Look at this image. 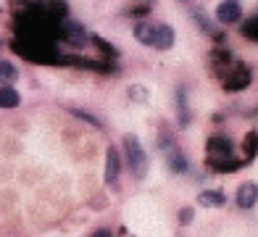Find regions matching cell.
<instances>
[{"label":"cell","instance_id":"6da1fadb","mask_svg":"<svg viewBox=\"0 0 258 237\" xmlns=\"http://www.w3.org/2000/svg\"><path fill=\"white\" fill-rule=\"evenodd\" d=\"M124 153H126V163H129V169H132V174L137 180H143L148 174V156H145V150H143V145H140V140L135 135L124 137Z\"/></svg>","mask_w":258,"mask_h":237},{"label":"cell","instance_id":"7a4b0ae2","mask_svg":"<svg viewBox=\"0 0 258 237\" xmlns=\"http://www.w3.org/2000/svg\"><path fill=\"white\" fill-rule=\"evenodd\" d=\"M216 19L221 24H237L242 19V8L240 3H234V0H224L219 8H216Z\"/></svg>","mask_w":258,"mask_h":237},{"label":"cell","instance_id":"3957f363","mask_svg":"<svg viewBox=\"0 0 258 237\" xmlns=\"http://www.w3.org/2000/svg\"><path fill=\"white\" fill-rule=\"evenodd\" d=\"M119 171H121V158H119V150L111 145L108 153H105V182L116 185V180H119Z\"/></svg>","mask_w":258,"mask_h":237},{"label":"cell","instance_id":"277c9868","mask_svg":"<svg viewBox=\"0 0 258 237\" xmlns=\"http://www.w3.org/2000/svg\"><path fill=\"white\" fill-rule=\"evenodd\" d=\"M237 206L240 208H253L255 203H258V185H253V182H245V185H240L237 187Z\"/></svg>","mask_w":258,"mask_h":237},{"label":"cell","instance_id":"5b68a950","mask_svg":"<svg viewBox=\"0 0 258 237\" xmlns=\"http://www.w3.org/2000/svg\"><path fill=\"white\" fill-rule=\"evenodd\" d=\"M174 45V29L169 24H156V37H153V47L156 50H169Z\"/></svg>","mask_w":258,"mask_h":237},{"label":"cell","instance_id":"8992f818","mask_svg":"<svg viewBox=\"0 0 258 237\" xmlns=\"http://www.w3.org/2000/svg\"><path fill=\"white\" fill-rule=\"evenodd\" d=\"M21 103V95L11 85H0V108H16Z\"/></svg>","mask_w":258,"mask_h":237},{"label":"cell","instance_id":"52a82bcc","mask_svg":"<svg viewBox=\"0 0 258 237\" xmlns=\"http://www.w3.org/2000/svg\"><path fill=\"white\" fill-rule=\"evenodd\" d=\"M198 203L206 206V208H221L224 206V193H219V190H206V193L198 195Z\"/></svg>","mask_w":258,"mask_h":237},{"label":"cell","instance_id":"ba28073f","mask_svg":"<svg viewBox=\"0 0 258 237\" xmlns=\"http://www.w3.org/2000/svg\"><path fill=\"white\" fill-rule=\"evenodd\" d=\"M135 37H137V42H143V45H153V37H156V24L140 21L137 27H135Z\"/></svg>","mask_w":258,"mask_h":237},{"label":"cell","instance_id":"9c48e42d","mask_svg":"<svg viewBox=\"0 0 258 237\" xmlns=\"http://www.w3.org/2000/svg\"><path fill=\"white\" fill-rule=\"evenodd\" d=\"M169 166H171V171H177V174H182V171L190 169V163H187V158L182 156V153H179L177 148H171V150H169Z\"/></svg>","mask_w":258,"mask_h":237},{"label":"cell","instance_id":"30bf717a","mask_svg":"<svg viewBox=\"0 0 258 237\" xmlns=\"http://www.w3.org/2000/svg\"><path fill=\"white\" fill-rule=\"evenodd\" d=\"M19 77V71L16 66L11 64V61H0V85H14Z\"/></svg>","mask_w":258,"mask_h":237},{"label":"cell","instance_id":"8fae6325","mask_svg":"<svg viewBox=\"0 0 258 237\" xmlns=\"http://www.w3.org/2000/svg\"><path fill=\"white\" fill-rule=\"evenodd\" d=\"M245 156H248V161H253L258 156V132L245 135Z\"/></svg>","mask_w":258,"mask_h":237},{"label":"cell","instance_id":"7c38bea8","mask_svg":"<svg viewBox=\"0 0 258 237\" xmlns=\"http://www.w3.org/2000/svg\"><path fill=\"white\" fill-rule=\"evenodd\" d=\"M63 29H66V37H69V40H74V42H82V40H85V29H82L79 24L66 21V24H63Z\"/></svg>","mask_w":258,"mask_h":237},{"label":"cell","instance_id":"4fadbf2b","mask_svg":"<svg viewBox=\"0 0 258 237\" xmlns=\"http://www.w3.org/2000/svg\"><path fill=\"white\" fill-rule=\"evenodd\" d=\"M242 34H245L248 40H255V42H258V16L245 24V27H242Z\"/></svg>","mask_w":258,"mask_h":237},{"label":"cell","instance_id":"5bb4252c","mask_svg":"<svg viewBox=\"0 0 258 237\" xmlns=\"http://www.w3.org/2000/svg\"><path fill=\"white\" fill-rule=\"evenodd\" d=\"M132 98H135V100H145L148 92H145L143 87H132Z\"/></svg>","mask_w":258,"mask_h":237},{"label":"cell","instance_id":"9a60e30c","mask_svg":"<svg viewBox=\"0 0 258 237\" xmlns=\"http://www.w3.org/2000/svg\"><path fill=\"white\" fill-rule=\"evenodd\" d=\"M190 219H192V208H184V211L179 213V221H182V224H190Z\"/></svg>","mask_w":258,"mask_h":237},{"label":"cell","instance_id":"2e32d148","mask_svg":"<svg viewBox=\"0 0 258 237\" xmlns=\"http://www.w3.org/2000/svg\"><path fill=\"white\" fill-rule=\"evenodd\" d=\"M92 237H111V232H105V229H98V232L92 234Z\"/></svg>","mask_w":258,"mask_h":237},{"label":"cell","instance_id":"e0dca14e","mask_svg":"<svg viewBox=\"0 0 258 237\" xmlns=\"http://www.w3.org/2000/svg\"><path fill=\"white\" fill-rule=\"evenodd\" d=\"M234 3H237V0H234Z\"/></svg>","mask_w":258,"mask_h":237}]
</instances>
